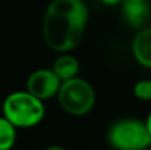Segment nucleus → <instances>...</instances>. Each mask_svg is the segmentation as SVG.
<instances>
[{"label":"nucleus","instance_id":"nucleus-5","mask_svg":"<svg viewBox=\"0 0 151 150\" xmlns=\"http://www.w3.org/2000/svg\"><path fill=\"white\" fill-rule=\"evenodd\" d=\"M61 80L56 76L52 69H37L28 76L25 82V90L37 97L39 100L45 101L57 96L60 89Z\"/></svg>","mask_w":151,"mask_h":150},{"label":"nucleus","instance_id":"nucleus-4","mask_svg":"<svg viewBox=\"0 0 151 150\" xmlns=\"http://www.w3.org/2000/svg\"><path fill=\"white\" fill-rule=\"evenodd\" d=\"M107 142L115 150H145L151 145V136L145 122L137 118H122L109 128Z\"/></svg>","mask_w":151,"mask_h":150},{"label":"nucleus","instance_id":"nucleus-12","mask_svg":"<svg viewBox=\"0 0 151 150\" xmlns=\"http://www.w3.org/2000/svg\"><path fill=\"white\" fill-rule=\"evenodd\" d=\"M145 124H146V128H147V130H149V134L151 136V112L149 113V116H147V118H146V121H145Z\"/></svg>","mask_w":151,"mask_h":150},{"label":"nucleus","instance_id":"nucleus-11","mask_svg":"<svg viewBox=\"0 0 151 150\" xmlns=\"http://www.w3.org/2000/svg\"><path fill=\"white\" fill-rule=\"evenodd\" d=\"M102 4L109 5V7H114V5H119L122 3V0H99Z\"/></svg>","mask_w":151,"mask_h":150},{"label":"nucleus","instance_id":"nucleus-2","mask_svg":"<svg viewBox=\"0 0 151 150\" xmlns=\"http://www.w3.org/2000/svg\"><path fill=\"white\" fill-rule=\"evenodd\" d=\"M3 116L16 128H32L45 117L44 101L39 100L28 90L12 92L3 101Z\"/></svg>","mask_w":151,"mask_h":150},{"label":"nucleus","instance_id":"nucleus-3","mask_svg":"<svg viewBox=\"0 0 151 150\" xmlns=\"http://www.w3.org/2000/svg\"><path fill=\"white\" fill-rule=\"evenodd\" d=\"M56 97L61 109L72 116H85L96 104V92L91 84L78 76L61 82Z\"/></svg>","mask_w":151,"mask_h":150},{"label":"nucleus","instance_id":"nucleus-6","mask_svg":"<svg viewBox=\"0 0 151 150\" xmlns=\"http://www.w3.org/2000/svg\"><path fill=\"white\" fill-rule=\"evenodd\" d=\"M121 7L123 19L129 27L137 31L146 27L151 15L149 0H122Z\"/></svg>","mask_w":151,"mask_h":150},{"label":"nucleus","instance_id":"nucleus-7","mask_svg":"<svg viewBox=\"0 0 151 150\" xmlns=\"http://www.w3.org/2000/svg\"><path fill=\"white\" fill-rule=\"evenodd\" d=\"M135 61L143 68L151 69V27L139 29L131 43Z\"/></svg>","mask_w":151,"mask_h":150},{"label":"nucleus","instance_id":"nucleus-1","mask_svg":"<svg viewBox=\"0 0 151 150\" xmlns=\"http://www.w3.org/2000/svg\"><path fill=\"white\" fill-rule=\"evenodd\" d=\"M88 19L89 9L83 0H52L42 19L45 44L58 53L74 49L83 36Z\"/></svg>","mask_w":151,"mask_h":150},{"label":"nucleus","instance_id":"nucleus-10","mask_svg":"<svg viewBox=\"0 0 151 150\" xmlns=\"http://www.w3.org/2000/svg\"><path fill=\"white\" fill-rule=\"evenodd\" d=\"M133 93L139 101H151V80H139L135 82Z\"/></svg>","mask_w":151,"mask_h":150},{"label":"nucleus","instance_id":"nucleus-13","mask_svg":"<svg viewBox=\"0 0 151 150\" xmlns=\"http://www.w3.org/2000/svg\"><path fill=\"white\" fill-rule=\"evenodd\" d=\"M45 150H66V149L63 148V146H58V145H52V146H48Z\"/></svg>","mask_w":151,"mask_h":150},{"label":"nucleus","instance_id":"nucleus-9","mask_svg":"<svg viewBox=\"0 0 151 150\" xmlns=\"http://www.w3.org/2000/svg\"><path fill=\"white\" fill-rule=\"evenodd\" d=\"M16 142V126L4 116L0 117V150H12Z\"/></svg>","mask_w":151,"mask_h":150},{"label":"nucleus","instance_id":"nucleus-14","mask_svg":"<svg viewBox=\"0 0 151 150\" xmlns=\"http://www.w3.org/2000/svg\"><path fill=\"white\" fill-rule=\"evenodd\" d=\"M118 150H129V149H118Z\"/></svg>","mask_w":151,"mask_h":150},{"label":"nucleus","instance_id":"nucleus-8","mask_svg":"<svg viewBox=\"0 0 151 150\" xmlns=\"http://www.w3.org/2000/svg\"><path fill=\"white\" fill-rule=\"evenodd\" d=\"M52 71L63 82L73 79V77H77L78 72H80V63L73 55H68V52H66L60 55L55 60L52 65Z\"/></svg>","mask_w":151,"mask_h":150}]
</instances>
